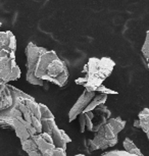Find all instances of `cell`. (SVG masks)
<instances>
[{
  "mask_svg": "<svg viewBox=\"0 0 149 156\" xmlns=\"http://www.w3.org/2000/svg\"><path fill=\"white\" fill-rule=\"evenodd\" d=\"M27 56L26 81L35 86H45L46 82L65 87L69 81V72L66 62L56 52L30 42L25 50Z\"/></svg>",
  "mask_w": 149,
  "mask_h": 156,
  "instance_id": "cell-1",
  "label": "cell"
},
{
  "mask_svg": "<svg viewBox=\"0 0 149 156\" xmlns=\"http://www.w3.org/2000/svg\"><path fill=\"white\" fill-rule=\"evenodd\" d=\"M115 62L109 57H91L85 64L84 76L76 80V84L81 85L89 92H96L103 82L112 75Z\"/></svg>",
  "mask_w": 149,
  "mask_h": 156,
  "instance_id": "cell-2",
  "label": "cell"
},
{
  "mask_svg": "<svg viewBox=\"0 0 149 156\" xmlns=\"http://www.w3.org/2000/svg\"><path fill=\"white\" fill-rule=\"evenodd\" d=\"M126 126V122L122 117H110L105 125L95 133L92 140H88L91 151L95 150H105L109 147H113L119 142V134Z\"/></svg>",
  "mask_w": 149,
  "mask_h": 156,
  "instance_id": "cell-3",
  "label": "cell"
},
{
  "mask_svg": "<svg viewBox=\"0 0 149 156\" xmlns=\"http://www.w3.org/2000/svg\"><path fill=\"white\" fill-rule=\"evenodd\" d=\"M19 110L22 113L23 119L36 129L37 134L42 133L39 103L33 97L28 95L20 99L19 102Z\"/></svg>",
  "mask_w": 149,
  "mask_h": 156,
  "instance_id": "cell-4",
  "label": "cell"
},
{
  "mask_svg": "<svg viewBox=\"0 0 149 156\" xmlns=\"http://www.w3.org/2000/svg\"><path fill=\"white\" fill-rule=\"evenodd\" d=\"M22 76L16 61V54L0 50V84H8L19 80Z\"/></svg>",
  "mask_w": 149,
  "mask_h": 156,
  "instance_id": "cell-5",
  "label": "cell"
},
{
  "mask_svg": "<svg viewBox=\"0 0 149 156\" xmlns=\"http://www.w3.org/2000/svg\"><path fill=\"white\" fill-rule=\"evenodd\" d=\"M9 89L12 97V105L7 109L0 111V128L3 129H12L11 128L12 120L17 117H22V113L19 110V102L22 98L28 96L27 93L23 92L22 90L11 85H9Z\"/></svg>",
  "mask_w": 149,
  "mask_h": 156,
  "instance_id": "cell-6",
  "label": "cell"
},
{
  "mask_svg": "<svg viewBox=\"0 0 149 156\" xmlns=\"http://www.w3.org/2000/svg\"><path fill=\"white\" fill-rule=\"evenodd\" d=\"M41 129L42 133H46L51 137L55 148L66 151L68 144L72 142V139L63 129L58 128L55 119H41Z\"/></svg>",
  "mask_w": 149,
  "mask_h": 156,
  "instance_id": "cell-7",
  "label": "cell"
},
{
  "mask_svg": "<svg viewBox=\"0 0 149 156\" xmlns=\"http://www.w3.org/2000/svg\"><path fill=\"white\" fill-rule=\"evenodd\" d=\"M11 128L16 132V137L19 138L20 142L30 139L37 134L36 129L32 126L30 123L27 122L23 117H17L12 120Z\"/></svg>",
  "mask_w": 149,
  "mask_h": 156,
  "instance_id": "cell-8",
  "label": "cell"
},
{
  "mask_svg": "<svg viewBox=\"0 0 149 156\" xmlns=\"http://www.w3.org/2000/svg\"><path fill=\"white\" fill-rule=\"evenodd\" d=\"M96 95V92H89L87 90H84V92L81 94L79 99L76 101L74 106L69 111V122L75 120L80 114L85 110V108L88 106L90 101L93 99V97Z\"/></svg>",
  "mask_w": 149,
  "mask_h": 156,
  "instance_id": "cell-9",
  "label": "cell"
},
{
  "mask_svg": "<svg viewBox=\"0 0 149 156\" xmlns=\"http://www.w3.org/2000/svg\"><path fill=\"white\" fill-rule=\"evenodd\" d=\"M0 50L16 54V39L12 32H0Z\"/></svg>",
  "mask_w": 149,
  "mask_h": 156,
  "instance_id": "cell-10",
  "label": "cell"
},
{
  "mask_svg": "<svg viewBox=\"0 0 149 156\" xmlns=\"http://www.w3.org/2000/svg\"><path fill=\"white\" fill-rule=\"evenodd\" d=\"M33 138H34V141H35V143H36V145L38 147V149H39L41 154L46 152L47 150L55 148L51 137L46 133L36 134Z\"/></svg>",
  "mask_w": 149,
  "mask_h": 156,
  "instance_id": "cell-11",
  "label": "cell"
},
{
  "mask_svg": "<svg viewBox=\"0 0 149 156\" xmlns=\"http://www.w3.org/2000/svg\"><path fill=\"white\" fill-rule=\"evenodd\" d=\"M12 105L9 84H0V111L7 109Z\"/></svg>",
  "mask_w": 149,
  "mask_h": 156,
  "instance_id": "cell-12",
  "label": "cell"
},
{
  "mask_svg": "<svg viewBox=\"0 0 149 156\" xmlns=\"http://www.w3.org/2000/svg\"><path fill=\"white\" fill-rule=\"evenodd\" d=\"M33 137L24 141V142H20L22 148L29 156H41V153L39 151V149H38L36 143H35Z\"/></svg>",
  "mask_w": 149,
  "mask_h": 156,
  "instance_id": "cell-13",
  "label": "cell"
},
{
  "mask_svg": "<svg viewBox=\"0 0 149 156\" xmlns=\"http://www.w3.org/2000/svg\"><path fill=\"white\" fill-rule=\"evenodd\" d=\"M138 122L140 129L145 133L147 137H149V109L144 108L138 114Z\"/></svg>",
  "mask_w": 149,
  "mask_h": 156,
  "instance_id": "cell-14",
  "label": "cell"
},
{
  "mask_svg": "<svg viewBox=\"0 0 149 156\" xmlns=\"http://www.w3.org/2000/svg\"><path fill=\"white\" fill-rule=\"evenodd\" d=\"M107 98H108V95H106V94H102V93L96 94V95L93 97V99L90 101L88 106L85 108V110L83 111V112H89V111L94 110L96 107L99 106V105L104 104V103L106 102Z\"/></svg>",
  "mask_w": 149,
  "mask_h": 156,
  "instance_id": "cell-15",
  "label": "cell"
},
{
  "mask_svg": "<svg viewBox=\"0 0 149 156\" xmlns=\"http://www.w3.org/2000/svg\"><path fill=\"white\" fill-rule=\"evenodd\" d=\"M122 146L125 148V151L130 153V154H134V155H138V156H144L142 154V152L140 151V149L136 146V144L133 142L130 138H126L124 140V143H122Z\"/></svg>",
  "mask_w": 149,
  "mask_h": 156,
  "instance_id": "cell-16",
  "label": "cell"
},
{
  "mask_svg": "<svg viewBox=\"0 0 149 156\" xmlns=\"http://www.w3.org/2000/svg\"><path fill=\"white\" fill-rule=\"evenodd\" d=\"M41 156H66V151L60 148H52L42 153Z\"/></svg>",
  "mask_w": 149,
  "mask_h": 156,
  "instance_id": "cell-17",
  "label": "cell"
},
{
  "mask_svg": "<svg viewBox=\"0 0 149 156\" xmlns=\"http://www.w3.org/2000/svg\"><path fill=\"white\" fill-rule=\"evenodd\" d=\"M141 52L145 58V60L148 61V59H149V33L148 32L146 33L145 41H144V44H143V47L141 49Z\"/></svg>",
  "mask_w": 149,
  "mask_h": 156,
  "instance_id": "cell-18",
  "label": "cell"
},
{
  "mask_svg": "<svg viewBox=\"0 0 149 156\" xmlns=\"http://www.w3.org/2000/svg\"><path fill=\"white\" fill-rule=\"evenodd\" d=\"M100 156H138V155L130 154V153L126 152L125 150L124 151H122V150H112V151L105 152L103 154H101Z\"/></svg>",
  "mask_w": 149,
  "mask_h": 156,
  "instance_id": "cell-19",
  "label": "cell"
},
{
  "mask_svg": "<svg viewBox=\"0 0 149 156\" xmlns=\"http://www.w3.org/2000/svg\"><path fill=\"white\" fill-rule=\"evenodd\" d=\"M96 92H99V93H102V94H106V95H110V94H118L116 91H113L112 89H108V88L104 87L103 85H101L100 87L98 88Z\"/></svg>",
  "mask_w": 149,
  "mask_h": 156,
  "instance_id": "cell-20",
  "label": "cell"
},
{
  "mask_svg": "<svg viewBox=\"0 0 149 156\" xmlns=\"http://www.w3.org/2000/svg\"><path fill=\"white\" fill-rule=\"evenodd\" d=\"M134 126H135V128L140 129V126H139V122H138V119H136L135 122H134Z\"/></svg>",
  "mask_w": 149,
  "mask_h": 156,
  "instance_id": "cell-21",
  "label": "cell"
},
{
  "mask_svg": "<svg viewBox=\"0 0 149 156\" xmlns=\"http://www.w3.org/2000/svg\"><path fill=\"white\" fill-rule=\"evenodd\" d=\"M75 156H86V155H84V154H77V155H75Z\"/></svg>",
  "mask_w": 149,
  "mask_h": 156,
  "instance_id": "cell-22",
  "label": "cell"
},
{
  "mask_svg": "<svg viewBox=\"0 0 149 156\" xmlns=\"http://www.w3.org/2000/svg\"><path fill=\"white\" fill-rule=\"evenodd\" d=\"M1 26H2V23H0V28H1Z\"/></svg>",
  "mask_w": 149,
  "mask_h": 156,
  "instance_id": "cell-23",
  "label": "cell"
}]
</instances>
